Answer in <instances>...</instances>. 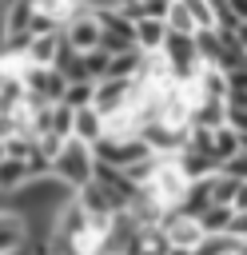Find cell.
I'll list each match as a JSON object with an SVG mask.
<instances>
[{"instance_id":"cell-1","label":"cell","mask_w":247,"mask_h":255,"mask_svg":"<svg viewBox=\"0 0 247 255\" xmlns=\"http://www.w3.org/2000/svg\"><path fill=\"white\" fill-rule=\"evenodd\" d=\"M92 175H96V155H92V147L80 143V139H68V143L60 147V155L52 159V179L64 183L68 191H80V187L92 183Z\"/></svg>"},{"instance_id":"cell-2","label":"cell","mask_w":247,"mask_h":255,"mask_svg":"<svg viewBox=\"0 0 247 255\" xmlns=\"http://www.w3.org/2000/svg\"><path fill=\"white\" fill-rule=\"evenodd\" d=\"M64 36V44L72 48V52H80V56H88V52H96L100 48V20H96V12H92V4L60 32Z\"/></svg>"},{"instance_id":"cell-3","label":"cell","mask_w":247,"mask_h":255,"mask_svg":"<svg viewBox=\"0 0 247 255\" xmlns=\"http://www.w3.org/2000/svg\"><path fill=\"white\" fill-rule=\"evenodd\" d=\"M159 227H163V239H167V247H171V251H187V255H191V251L207 239V235H203V227H199L191 215H163V223H159Z\"/></svg>"},{"instance_id":"cell-4","label":"cell","mask_w":247,"mask_h":255,"mask_svg":"<svg viewBox=\"0 0 247 255\" xmlns=\"http://www.w3.org/2000/svg\"><path fill=\"white\" fill-rule=\"evenodd\" d=\"M127 88H131V80H100L96 84L92 108L100 112V120H108V116H116V112L127 108Z\"/></svg>"},{"instance_id":"cell-5","label":"cell","mask_w":247,"mask_h":255,"mask_svg":"<svg viewBox=\"0 0 247 255\" xmlns=\"http://www.w3.org/2000/svg\"><path fill=\"white\" fill-rule=\"evenodd\" d=\"M72 139H80V143H88V147H96V143L104 139V120H100L96 108H80V112L72 116Z\"/></svg>"},{"instance_id":"cell-6","label":"cell","mask_w":247,"mask_h":255,"mask_svg":"<svg viewBox=\"0 0 247 255\" xmlns=\"http://www.w3.org/2000/svg\"><path fill=\"white\" fill-rule=\"evenodd\" d=\"M211 179H215V175H211ZM211 179H195V183H187V195H183V203H179V215L199 219V215L211 207Z\"/></svg>"},{"instance_id":"cell-7","label":"cell","mask_w":247,"mask_h":255,"mask_svg":"<svg viewBox=\"0 0 247 255\" xmlns=\"http://www.w3.org/2000/svg\"><path fill=\"white\" fill-rule=\"evenodd\" d=\"M163 36H167L163 20H139V24H135V48H139L143 56H155V52L163 48Z\"/></svg>"},{"instance_id":"cell-8","label":"cell","mask_w":247,"mask_h":255,"mask_svg":"<svg viewBox=\"0 0 247 255\" xmlns=\"http://www.w3.org/2000/svg\"><path fill=\"white\" fill-rule=\"evenodd\" d=\"M239 155V131H231L227 124L223 128H211V159L223 167L227 159H235Z\"/></svg>"},{"instance_id":"cell-9","label":"cell","mask_w":247,"mask_h":255,"mask_svg":"<svg viewBox=\"0 0 247 255\" xmlns=\"http://www.w3.org/2000/svg\"><path fill=\"white\" fill-rule=\"evenodd\" d=\"M24 247V219L12 211H0V255H12Z\"/></svg>"},{"instance_id":"cell-10","label":"cell","mask_w":247,"mask_h":255,"mask_svg":"<svg viewBox=\"0 0 247 255\" xmlns=\"http://www.w3.org/2000/svg\"><path fill=\"white\" fill-rule=\"evenodd\" d=\"M163 28H167V32H175V36H195V20H191L187 0H171V4H167Z\"/></svg>"},{"instance_id":"cell-11","label":"cell","mask_w":247,"mask_h":255,"mask_svg":"<svg viewBox=\"0 0 247 255\" xmlns=\"http://www.w3.org/2000/svg\"><path fill=\"white\" fill-rule=\"evenodd\" d=\"M32 183V171L24 159H0V191H20Z\"/></svg>"},{"instance_id":"cell-12","label":"cell","mask_w":247,"mask_h":255,"mask_svg":"<svg viewBox=\"0 0 247 255\" xmlns=\"http://www.w3.org/2000/svg\"><path fill=\"white\" fill-rule=\"evenodd\" d=\"M231 219H235V215H231V207H207V211H203L195 223L203 227V235H227Z\"/></svg>"},{"instance_id":"cell-13","label":"cell","mask_w":247,"mask_h":255,"mask_svg":"<svg viewBox=\"0 0 247 255\" xmlns=\"http://www.w3.org/2000/svg\"><path fill=\"white\" fill-rule=\"evenodd\" d=\"M92 100H96V84H68V92H64V108H72V112H80V108H92Z\"/></svg>"},{"instance_id":"cell-14","label":"cell","mask_w":247,"mask_h":255,"mask_svg":"<svg viewBox=\"0 0 247 255\" xmlns=\"http://www.w3.org/2000/svg\"><path fill=\"white\" fill-rule=\"evenodd\" d=\"M72 108H64V104H52V128H48V135H56V139H72Z\"/></svg>"},{"instance_id":"cell-15","label":"cell","mask_w":247,"mask_h":255,"mask_svg":"<svg viewBox=\"0 0 247 255\" xmlns=\"http://www.w3.org/2000/svg\"><path fill=\"white\" fill-rule=\"evenodd\" d=\"M187 8H191V20H195V36H199V32H215V8H211V4L187 0Z\"/></svg>"},{"instance_id":"cell-16","label":"cell","mask_w":247,"mask_h":255,"mask_svg":"<svg viewBox=\"0 0 247 255\" xmlns=\"http://www.w3.org/2000/svg\"><path fill=\"white\" fill-rule=\"evenodd\" d=\"M219 175H227V179H235V183H247V155L239 151L235 159H227V163L219 167Z\"/></svg>"},{"instance_id":"cell-17","label":"cell","mask_w":247,"mask_h":255,"mask_svg":"<svg viewBox=\"0 0 247 255\" xmlns=\"http://www.w3.org/2000/svg\"><path fill=\"white\" fill-rule=\"evenodd\" d=\"M227 92H239V96H247V68H239V72H227Z\"/></svg>"},{"instance_id":"cell-18","label":"cell","mask_w":247,"mask_h":255,"mask_svg":"<svg viewBox=\"0 0 247 255\" xmlns=\"http://www.w3.org/2000/svg\"><path fill=\"white\" fill-rule=\"evenodd\" d=\"M247 211V183H235L231 191V215H243Z\"/></svg>"},{"instance_id":"cell-19","label":"cell","mask_w":247,"mask_h":255,"mask_svg":"<svg viewBox=\"0 0 247 255\" xmlns=\"http://www.w3.org/2000/svg\"><path fill=\"white\" fill-rule=\"evenodd\" d=\"M4 36H8V4H0V48H4Z\"/></svg>"},{"instance_id":"cell-20","label":"cell","mask_w":247,"mask_h":255,"mask_svg":"<svg viewBox=\"0 0 247 255\" xmlns=\"http://www.w3.org/2000/svg\"><path fill=\"white\" fill-rule=\"evenodd\" d=\"M227 255H247V247H235V251H227Z\"/></svg>"},{"instance_id":"cell-21","label":"cell","mask_w":247,"mask_h":255,"mask_svg":"<svg viewBox=\"0 0 247 255\" xmlns=\"http://www.w3.org/2000/svg\"><path fill=\"white\" fill-rule=\"evenodd\" d=\"M0 159H4V139H0Z\"/></svg>"}]
</instances>
